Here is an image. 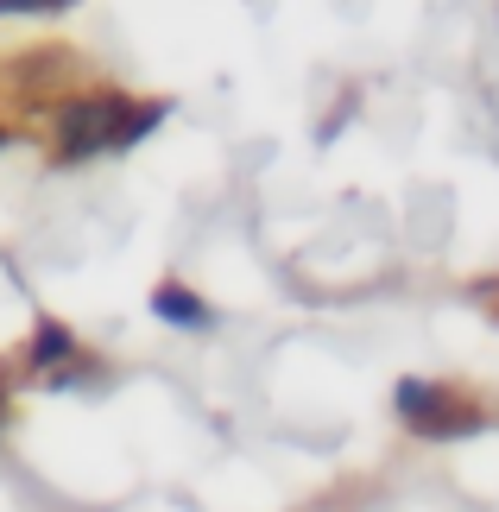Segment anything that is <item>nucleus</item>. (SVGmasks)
<instances>
[{"mask_svg":"<svg viewBox=\"0 0 499 512\" xmlns=\"http://www.w3.org/2000/svg\"><path fill=\"white\" fill-rule=\"evenodd\" d=\"M32 361H38V367L70 361V329H64V323H38V336H32Z\"/></svg>","mask_w":499,"mask_h":512,"instance_id":"nucleus-3","label":"nucleus"},{"mask_svg":"<svg viewBox=\"0 0 499 512\" xmlns=\"http://www.w3.org/2000/svg\"><path fill=\"white\" fill-rule=\"evenodd\" d=\"M0 140H7V133H0Z\"/></svg>","mask_w":499,"mask_h":512,"instance_id":"nucleus-4","label":"nucleus"},{"mask_svg":"<svg viewBox=\"0 0 499 512\" xmlns=\"http://www.w3.org/2000/svg\"><path fill=\"white\" fill-rule=\"evenodd\" d=\"M398 411L417 424V437H474V430L487 424L481 405L455 399L449 386H424V380H405V386H398Z\"/></svg>","mask_w":499,"mask_h":512,"instance_id":"nucleus-1","label":"nucleus"},{"mask_svg":"<svg viewBox=\"0 0 499 512\" xmlns=\"http://www.w3.org/2000/svg\"><path fill=\"white\" fill-rule=\"evenodd\" d=\"M152 310H158L165 323H184V329H203V323H209V304L196 298V291H184V285H158Z\"/></svg>","mask_w":499,"mask_h":512,"instance_id":"nucleus-2","label":"nucleus"}]
</instances>
